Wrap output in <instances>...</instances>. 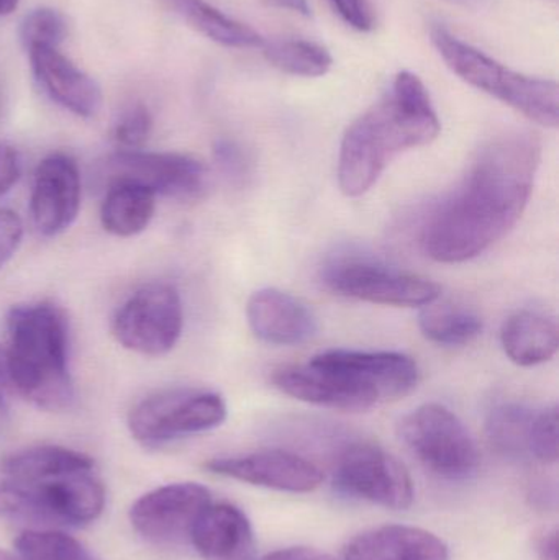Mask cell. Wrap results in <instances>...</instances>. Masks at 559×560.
Listing matches in <instances>:
<instances>
[{
    "instance_id": "cell-30",
    "label": "cell",
    "mask_w": 559,
    "mask_h": 560,
    "mask_svg": "<svg viewBox=\"0 0 559 560\" xmlns=\"http://www.w3.org/2000/svg\"><path fill=\"white\" fill-rule=\"evenodd\" d=\"M153 131V117L144 105L128 108L114 127V140L124 151L140 150Z\"/></svg>"
},
{
    "instance_id": "cell-10",
    "label": "cell",
    "mask_w": 559,
    "mask_h": 560,
    "mask_svg": "<svg viewBox=\"0 0 559 560\" xmlns=\"http://www.w3.org/2000/svg\"><path fill=\"white\" fill-rule=\"evenodd\" d=\"M183 326V300L176 287L153 282L138 289L118 308L112 329L124 348L156 358L177 345Z\"/></svg>"
},
{
    "instance_id": "cell-21",
    "label": "cell",
    "mask_w": 559,
    "mask_h": 560,
    "mask_svg": "<svg viewBox=\"0 0 559 560\" xmlns=\"http://www.w3.org/2000/svg\"><path fill=\"white\" fill-rule=\"evenodd\" d=\"M190 28L226 48H258L266 39L246 23L238 22L206 0H164Z\"/></svg>"
},
{
    "instance_id": "cell-24",
    "label": "cell",
    "mask_w": 559,
    "mask_h": 560,
    "mask_svg": "<svg viewBox=\"0 0 559 560\" xmlns=\"http://www.w3.org/2000/svg\"><path fill=\"white\" fill-rule=\"evenodd\" d=\"M436 302V300H435ZM429 303L419 316L423 336L442 346L468 345L482 331L478 313L455 303Z\"/></svg>"
},
{
    "instance_id": "cell-1",
    "label": "cell",
    "mask_w": 559,
    "mask_h": 560,
    "mask_svg": "<svg viewBox=\"0 0 559 560\" xmlns=\"http://www.w3.org/2000/svg\"><path fill=\"white\" fill-rule=\"evenodd\" d=\"M540 161V138L532 131L492 138L479 150L459 189L427 222V255L456 265L501 242L527 209Z\"/></svg>"
},
{
    "instance_id": "cell-36",
    "label": "cell",
    "mask_w": 559,
    "mask_h": 560,
    "mask_svg": "<svg viewBox=\"0 0 559 560\" xmlns=\"http://www.w3.org/2000/svg\"><path fill=\"white\" fill-rule=\"evenodd\" d=\"M259 560H334L327 558V556L321 555V552L314 551V549L307 548H289L281 549V551L272 552V555L266 556V558Z\"/></svg>"
},
{
    "instance_id": "cell-34",
    "label": "cell",
    "mask_w": 559,
    "mask_h": 560,
    "mask_svg": "<svg viewBox=\"0 0 559 560\" xmlns=\"http://www.w3.org/2000/svg\"><path fill=\"white\" fill-rule=\"evenodd\" d=\"M20 176V158L15 148L0 143V197L9 192Z\"/></svg>"
},
{
    "instance_id": "cell-4",
    "label": "cell",
    "mask_w": 559,
    "mask_h": 560,
    "mask_svg": "<svg viewBox=\"0 0 559 560\" xmlns=\"http://www.w3.org/2000/svg\"><path fill=\"white\" fill-rule=\"evenodd\" d=\"M7 326L10 384L42 410H69L75 401V388L69 369V325L65 312L46 302L13 306Z\"/></svg>"
},
{
    "instance_id": "cell-3",
    "label": "cell",
    "mask_w": 559,
    "mask_h": 560,
    "mask_svg": "<svg viewBox=\"0 0 559 560\" xmlns=\"http://www.w3.org/2000/svg\"><path fill=\"white\" fill-rule=\"evenodd\" d=\"M419 368L403 352L331 349L305 364L279 369L272 382L282 394L340 411H368L399 400L419 384Z\"/></svg>"
},
{
    "instance_id": "cell-17",
    "label": "cell",
    "mask_w": 559,
    "mask_h": 560,
    "mask_svg": "<svg viewBox=\"0 0 559 560\" xmlns=\"http://www.w3.org/2000/svg\"><path fill=\"white\" fill-rule=\"evenodd\" d=\"M246 316L252 331L268 345H302L317 332V319L312 310L291 293L278 289L253 293Z\"/></svg>"
},
{
    "instance_id": "cell-19",
    "label": "cell",
    "mask_w": 559,
    "mask_h": 560,
    "mask_svg": "<svg viewBox=\"0 0 559 560\" xmlns=\"http://www.w3.org/2000/svg\"><path fill=\"white\" fill-rule=\"evenodd\" d=\"M189 541L207 560H248L253 529L242 510L210 503L194 525Z\"/></svg>"
},
{
    "instance_id": "cell-41",
    "label": "cell",
    "mask_w": 559,
    "mask_h": 560,
    "mask_svg": "<svg viewBox=\"0 0 559 560\" xmlns=\"http://www.w3.org/2000/svg\"><path fill=\"white\" fill-rule=\"evenodd\" d=\"M0 560H19V559L13 558V556H10L9 552L2 551V549H0Z\"/></svg>"
},
{
    "instance_id": "cell-38",
    "label": "cell",
    "mask_w": 559,
    "mask_h": 560,
    "mask_svg": "<svg viewBox=\"0 0 559 560\" xmlns=\"http://www.w3.org/2000/svg\"><path fill=\"white\" fill-rule=\"evenodd\" d=\"M7 423H9V407H7L3 392L0 390V433L5 430Z\"/></svg>"
},
{
    "instance_id": "cell-33",
    "label": "cell",
    "mask_w": 559,
    "mask_h": 560,
    "mask_svg": "<svg viewBox=\"0 0 559 560\" xmlns=\"http://www.w3.org/2000/svg\"><path fill=\"white\" fill-rule=\"evenodd\" d=\"M335 12L357 32L368 33L374 28V16L366 0H330Z\"/></svg>"
},
{
    "instance_id": "cell-12",
    "label": "cell",
    "mask_w": 559,
    "mask_h": 560,
    "mask_svg": "<svg viewBox=\"0 0 559 560\" xmlns=\"http://www.w3.org/2000/svg\"><path fill=\"white\" fill-rule=\"evenodd\" d=\"M108 171L112 183L137 184L154 196L177 200L199 199L209 184L207 167L189 154L120 151L108 161Z\"/></svg>"
},
{
    "instance_id": "cell-8",
    "label": "cell",
    "mask_w": 559,
    "mask_h": 560,
    "mask_svg": "<svg viewBox=\"0 0 559 560\" xmlns=\"http://www.w3.org/2000/svg\"><path fill=\"white\" fill-rule=\"evenodd\" d=\"M225 418V401L216 392L167 388L135 405L128 415V428L135 440L154 446L213 430Z\"/></svg>"
},
{
    "instance_id": "cell-7",
    "label": "cell",
    "mask_w": 559,
    "mask_h": 560,
    "mask_svg": "<svg viewBox=\"0 0 559 560\" xmlns=\"http://www.w3.org/2000/svg\"><path fill=\"white\" fill-rule=\"evenodd\" d=\"M399 434L410 453L435 476L466 480L479 467V453L458 417L439 404L410 411L399 424Z\"/></svg>"
},
{
    "instance_id": "cell-16",
    "label": "cell",
    "mask_w": 559,
    "mask_h": 560,
    "mask_svg": "<svg viewBox=\"0 0 559 560\" xmlns=\"http://www.w3.org/2000/svg\"><path fill=\"white\" fill-rule=\"evenodd\" d=\"M26 52L36 82L53 102L81 118H92L101 112V85L59 48H33Z\"/></svg>"
},
{
    "instance_id": "cell-28",
    "label": "cell",
    "mask_w": 559,
    "mask_h": 560,
    "mask_svg": "<svg viewBox=\"0 0 559 560\" xmlns=\"http://www.w3.org/2000/svg\"><path fill=\"white\" fill-rule=\"evenodd\" d=\"M66 33L68 25L65 16L48 7L32 10L20 23V39L26 51L33 48H59Z\"/></svg>"
},
{
    "instance_id": "cell-9",
    "label": "cell",
    "mask_w": 559,
    "mask_h": 560,
    "mask_svg": "<svg viewBox=\"0 0 559 560\" xmlns=\"http://www.w3.org/2000/svg\"><path fill=\"white\" fill-rule=\"evenodd\" d=\"M322 280L338 295L376 305L414 308L440 296V287L432 280L363 255L335 256L322 269Z\"/></svg>"
},
{
    "instance_id": "cell-5",
    "label": "cell",
    "mask_w": 559,
    "mask_h": 560,
    "mask_svg": "<svg viewBox=\"0 0 559 560\" xmlns=\"http://www.w3.org/2000/svg\"><path fill=\"white\" fill-rule=\"evenodd\" d=\"M430 42L453 74L466 84L498 98L541 127H558L557 81L514 71L442 25L430 28Z\"/></svg>"
},
{
    "instance_id": "cell-29",
    "label": "cell",
    "mask_w": 559,
    "mask_h": 560,
    "mask_svg": "<svg viewBox=\"0 0 559 560\" xmlns=\"http://www.w3.org/2000/svg\"><path fill=\"white\" fill-rule=\"evenodd\" d=\"M559 413L557 405L535 413L532 421L528 454L545 464H555L559 456Z\"/></svg>"
},
{
    "instance_id": "cell-13",
    "label": "cell",
    "mask_w": 559,
    "mask_h": 560,
    "mask_svg": "<svg viewBox=\"0 0 559 560\" xmlns=\"http://www.w3.org/2000/svg\"><path fill=\"white\" fill-rule=\"evenodd\" d=\"M212 503L199 483H171L141 497L130 510L133 528L148 541L174 545L190 538L199 516Z\"/></svg>"
},
{
    "instance_id": "cell-20",
    "label": "cell",
    "mask_w": 559,
    "mask_h": 560,
    "mask_svg": "<svg viewBox=\"0 0 559 560\" xmlns=\"http://www.w3.org/2000/svg\"><path fill=\"white\" fill-rule=\"evenodd\" d=\"M502 348L522 368L544 364L557 354L559 329L557 322L545 313L522 310L509 316L502 326Z\"/></svg>"
},
{
    "instance_id": "cell-39",
    "label": "cell",
    "mask_w": 559,
    "mask_h": 560,
    "mask_svg": "<svg viewBox=\"0 0 559 560\" xmlns=\"http://www.w3.org/2000/svg\"><path fill=\"white\" fill-rule=\"evenodd\" d=\"M7 382H9V375H7L5 352L0 349V390H5Z\"/></svg>"
},
{
    "instance_id": "cell-27",
    "label": "cell",
    "mask_w": 559,
    "mask_h": 560,
    "mask_svg": "<svg viewBox=\"0 0 559 560\" xmlns=\"http://www.w3.org/2000/svg\"><path fill=\"white\" fill-rule=\"evenodd\" d=\"M19 560H92L81 542L55 529H28L15 541Z\"/></svg>"
},
{
    "instance_id": "cell-15",
    "label": "cell",
    "mask_w": 559,
    "mask_h": 560,
    "mask_svg": "<svg viewBox=\"0 0 559 560\" xmlns=\"http://www.w3.org/2000/svg\"><path fill=\"white\" fill-rule=\"evenodd\" d=\"M81 209V176L78 164L65 153L51 154L36 167L30 212L43 236L65 233Z\"/></svg>"
},
{
    "instance_id": "cell-6",
    "label": "cell",
    "mask_w": 559,
    "mask_h": 560,
    "mask_svg": "<svg viewBox=\"0 0 559 560\" xmlns=\"http://www.w3.org/2000/svg\"><path fill=\"white\" fill-rule=\"evenodd\" d=\"M104 506L105 489L92 470L36 482H0V516L30 523L33 529L88 525L101 516Z\"/></svg>"
},
{
    "instance_id": "cell-37",
    "label": "cell",
    "mask_w": 559,
    "mask_h": 560,
    "mask_svg": "<svg viewBox=\"0 0 559 560\" xmlns=\"http://www.w3.org/2000/svg\"><path fill=\"white\" fill-rule=\"evenodd\" d=\"M266 5L275 9L291 10L302 16H312V7L308 0H263Z\"/></svg>"
},
{
    "instance_id": "cell-11",
    "label": "cell",
    "mask_w": 559,
    "mask_h": 560,
    "mask_svg": "<svg viewBox=\"0 0 559 560\" xmlns=\"http://www.w3.org/2000/svg\"><path fill=\"white\" fill-rule=\"evenodd\" d=\"M335 487L354 499L387 510H407L414 502V483L403 463L373 443H354L340 454Z\"/></svg>"
},
{
    "instance_id": "cell-35",
    "label": "cell",
    "mask_w": 559,
    "mask_h": 560,
    "mask_svg": "<svg viewBox=\"0 0 559 560\" xmlns=\"http://www.w3.org/2000/svg\"><path fill=\"white\" fill-rule=\"evenodd\" d=\"M535 551L540 560H558V528H545L535 538Z\"/></svg>"
},
{
    "instance_id": "cell-31",
    "label": "cell",
    "mask_w": 559,
    "mask_h": 560,
    "mask_svg": "<svg viewBox=\"0 0 559 560\" xmlns=\"http://www.w3.org/2000/svg\"><path fill=\"white\" fill-rule=\"evenodd\" d=\"M23 238V223L12 210H0V269L19 249Z\"/></svg>"
},
{
    "instance_id": "cell-14",
    "label": "cell",
    "mask_w": 559,
    "mask_h": 560,
    "mask_svg": "<svg viewBox=\"0 0 559 560\" xmlns=\"http://www.w3.org/2000/svg\"><path fill=\"white\" fill-rule=\"evenodd\" d=\"M210 472L281 492L307 493L321 487L324 474L311 460L281 450L256 451L245 456L217 457Z\"/></svg>"
},
{
    "instance_id": "cell-40",
    "label": "cell",
    "mask_w": 559,
    "mask_h": 560,
    "mask_svg": "<svg viewBox=\"0 0 559 560\" xmlns=\"http://www.w3.org/2000/svg\"><path fill=\"white\" fill-rule=\"evenodd\" d=\"M19 3L20 0H0V16H7L15 12Z\"/></svg>"
},
{
    "instance_id": "cell-32",
    "label": "cell",
    "mask_w": 559,
    "mask_h": 560,
    "mask_svg": "<svg viewBox=\"0 0 559 560\" xmlns=\"http://www.w3.org/2000/svg\"><path fill=\"white\" fill-rule=\"evenodd\" d=\"M217 164L220 170L233 179H243L246 171H248V160H246L245 151L235 141L220 140L213 148Z\"/></svg>"
},
{
    "instance_id": "cell-25",
    "label": "cell",
    "mask_w": 559,
    "mask_h": 560,
    "mask_svg": "<svg viewBox=\"0 0 559 560\" xmlns=\"http://www.w3.org/2000/svg\"><path fill=\"white\" fill-rule=\"evenodd\" d=\"M261 51L272 68L295 78H322L334 66L331 52L324 45L308 39L266 42Z\"/></svg>"
},
{
    "instance_id": "cell-23",
    "label": "cell",
    "mask_w": 559,
    "mask_h": 560,
    "mask_svg": "<svg viewBox=\"0 0 559 560\" xmlns=\"http://www.w3.org/2000/svg\"><path fill=\"white\" fill-rule=\"evenodd\" d=\"M94 469V460L78 451L59 446H38L12 454L0 464V472L12 480L55 479L68 474Z\"/></svg>"
},
{
    "instance_id": "cell-26",
    "label": "cell",
    "mask_w": 559,
    "mask_h": 560,
    "mask_svg": "<svg viewBox=\"0 0 559 560\" xmlns=\"http://www.w3.org/2000/svg\"><path fill=\"white\" fill-rule=\"evenodd\" d=\"M534 417V411L524 405L505 404L494 408L488 421L492 443L508 454H527Z\"/></svg>"
},
{
    "instance_id": "cell-18",
    "label": "cell",
    "mask_w": 559,
    "mask_h": 560,
    "mask_svg": "<svg viewBox=\"0 0 559 560\" xmlns=\"http://www.w3.org/2000/svg\"><path fill=\"white\" fill-rule=\"evenodd\" d=\"M341 560H450L449 546L427 529L389 525L348 542Z\"/></svg>"
},
{
    "instance_id": "cell-2",
    "label": "cell",
    "mask_w": 559,
    "mask_h": 560,
    "mask_svg": "<svg viewBox=\"0 0 559 560\" xmlns=\"http://www.w3.org/2000/svg\"><path fill=\"white\" fill-rule=\"evenodd\" d=\"M442 131L429 91L419 75L397 72L387 94L345 131L338 184L348 197L366 194L394 158L427 147Z\"/></svg>"
},
{
    "instance_id": "cell-22",
    "label": "cell",
    "mask_w": 559,
    "mask_h": 560,
    "mask_svg": "<svg viewBox=\"0 0 559 560\" xmlns=\"http://www.w3.org/2000/svg\"><path fill=\"white\" fill-rule=\"evenodd\" d=\"M156 196L137 184L114 180L104 202L101 220L104 229L120 238L144 232L153 220Z\"/></svg>"
}]
</instances>
